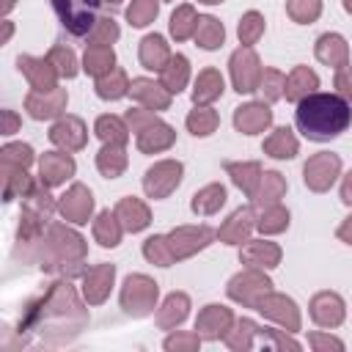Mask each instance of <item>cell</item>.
Masks as SVG:
<instances>
[{
    "mask_svg": "<svg viewBox=\"0 0 352 352\" xmlns=\"http://www.w3.org/2000/svg\"><path fill=\"white\" fill-rule=\"evenodd\" d=\"M267 124H270V110L261 104H248V107H239V113H236V126L248 135Z\"/></svg>",
    "mask_w": 352,
    "mask_h": 352,
    "instance_id": "5",
    "label": "cell"
},
{
    "mask_svg": "<svg viewBox=\"0 0 352 352\" xmlns=\"http://www.w3.org/2000/svg\"><path fill=\"white\" fill-rule=\"evenodd\" d=\"M223 198H226V190H223V187H217V184H214V187H206V190L201 192V198L192 201V209H195V212H198V209H201V212H212L214 206L223 204Z\"/></svg>",
    "mask_w": 352,
    "mask_h": 352,
    "instance_id": "14",
    "label": "cell"
},
{
    "mask_svg": "<svg viewBox=\"0 0 352 352\" xmlns=\"http://www.w3.org/2000/svg\"><path fill=\"white\" fill-rule=\"evenodd\" d=\"M72 170H74V165H72V160L63 157V154H47V157L41 160V176H47L50 184L60 182V179H63L66 173H72Z\"/></svg>",
    "mask_w": 352,
    "mask_h": 352,
    "instance_id": "6",
    "label": "cell"
},
{
    "mask_svg": "<svg viewBox=\"0 0 352 352\" xmlns=\"http://www.w3.org/2000/svg\"><path fill=\"white\" fill-rule=\"evenodd\" d=\"M187 124H190V129H192L195 135H209L212 126H214V116H212V113H192Z\"/></svg>",
    "mask_w": 352,
    "mask_h": 352,
    "instance_id": "21",
    "label": "cell"
},
{
    "mask_svg": "<svg viewBox=\"0 0 352 352\" xmlns=\"http://www.w3.org/2000/svg\"><path fill=\"white\" fill-rule=\"evenodd\" d=\"M110 63H113V52H110V50L91 47V50H88V55H85V69H88V72H94V74L104 72Z\"/></svg>",
    "mask_w": 352,
    "mask_h": 352,
    "instance_id": "15",
    "label": "cell"
},
{
    "mask_svg": "<svg viewBox=\"0 0 352 352\" xmlns=\"http://www.w3.org/2000/svg\"><path fill=\"white\" fill-rule=\"evenodd\" d=\"M74 198H77V192L72 190L69 195H63V204H60V206H63V214H69L72 220L82 223V217L91 212V195L82 190V192H80V201H74Z\"/></svg>",
    "mask_w": 352,
    "mask_h": 352,
    "instance_id": "7",
    "label": "cell"
},
{
    "mask_svg": "<svg viewBox=\"0 0 352 352\" xmlns=\"http://www.w3.org/2000/svg\"><path fill=\"white\" fill-rule=\"evenodd\" d=\"M60 22L74 33V36H82L94 28V16H96V6L99 0H52Z\"/></svg>",
    "mask_w": 352,
    "mask_h": 352,
    "instance_id": "2",
    "label": "cell"
},
{
    "mask_svg": "<svg viewBox=\"0 0 352 352\" xmlns=\"http://www.w3.org/2000/svg\"><path fill=\"white\" fill-rule=\"evenodd\" d=\"M338 88H341L344 96L352 99V72H341V74H338Z\"/></svg>",
    "mask_w": 352,
    "mask_h": 352,
    "instance_id": "24",
    "label": "cell"
},
{
    "mask_svg": "<svg viewBox=\"0 0 352 352\" xmlns=\"http://www.w3.org/2000/svg\"><path fill=\"white\" fill-rule=\"evenodd\" d=\"M231 69H234V82H236V91H253L256 88V55L250 50H239L231 60Z\"/></svg>",
    "mask_w": 352,
    "mask_h": 352,
    "instance_id": "3",
    "label": "cell"
},
{
    "mask_svg": "<svg viewBox=\"0 0 352 352\" xmlns=\"http://www.w3.org/2000/svg\"><path fill=\"white\" fill-rule=\"evenodd\" d=\"M344 6H346V8H349V11H352V0H346V3H344Z\"/></svg>",
    "mask_w": 352,
    "mask_h": 352,
    "instance_id": "27",
    "label": "cell"
},
{
    "mask_svg": "<svg viewBox=\"0 0 352 352\" xmlns=\"http://www.w3.org/2000/svg\"><path fill=\"white\" fill-rule=\"evenodd\" d=\"M316 88V77L308 72V69H297L289 80V91H286V99H297L300 94L305 91H314Z\"/></svg>",
    "mask_w": 352,
    "mask_h": 352,
    "instance_id": "10",
    "label": "cell"
},
{
    "mask_svg": "<svg viewBox=\"0 0 352 352\" xmlns=\"http://www.w3.org/2000/svg\"><path fill=\"white\" fill-rule=\"evenodd\" d=\"M96 129H99V135L107 140V138H116V140H124V129H121V124L116 121V118H99V124H96Z\"/></svg>",
    "mask_w": 352,
    "mask_h": 352,
    "instance_id": "22",
    "label": "cell"
},
{
    "mask_svg": "<svg viewBox=\"0 0 352 352\" xmlns=\"http://www.w3.org/2000/svg\"><path fill=\"white\" fill-rule=\"evenodd\" d=\"M220 91H223V80H220V74H214V72H204V74L198 77V88H195V102H206V99L217 96Z\"/></svg>",
    "mask_w": 352,
    "mask_h": 352,
    "instance_id": "9",
    "label": "cell"
},
{
    "mask_svg": "<svg viewBox=\"0 0 352 352\" xmlns=\"http://www.w3.org/2000/svg\"><path fill=\"white\" fill-rule=\"evenodd\" d=\"M173 63H176V69H168L165 72V82H168L170 91H179L184 85V77H187V60L182 55H176Z\"/></svg>",
    "mask_w": 352,
    "mask_h": 352,
    "instance_id": "18",
    "label": "cell"
},
{
    "mask_svg": "<svg viewBox=\"0 0 352 352\" xmlns=\"http://www.w3.org/2000/svg\"><path fill=\"white\" fill-rule=\"evenodd\" d=\"M267 148H270L272 157H292V154L297 151V143H294V138L289 135V129H278L275 138L267 140Z\"/></svg>",
    "mask_w": 352,
    "mask_h": 352,
    "instance_id": "12",
    "label": "cell"
},
{
    "mask_svg": "<svg viewBox=\"0 0 352 352\" xmlns=\"http://www.w3.org/2000/svg\"><path fill=\"white\" fill-rule=\"evenodd\" d=\"M344 201L346 204H352V173L346 176V182H344Z\"/></svg>",
    "mask_w": 352,
    "mask_h": 352,
    "instance_id": "25",
    "label": "cell"
},
{
    "mask_svg": "<svg viewBox=\"0 0 352 352\" xmlns=\"http://www.w3.org/2000/svg\"><path fill=\"white\" fill-rule=\"evenodd\" d=\"M341 236H346V239L352 242V217H349V223H346V226L341 228Z\"/></svg>",
    "mask_w": 352,
    "mask_h": 352,
    "instance_id": "26",
    "label": "cell"
},
{
    "mask_svg": "<svg viewBox=\"0 0 352 352\" xmlns=\"http://www.w3.org/2000/svg\"><path fill=\"white\" fill-rule=\"evenodd\" d=\"M124 88H126V85H124V77H121V74H116V80H113V82H110V80H102V82H99V96H104V99H107V96H110V99H116V96H121V94H124Z\"/></svg>",
    "mask_w": 352,
    "mask_h": 352,
    "instance_id": "23",
    "label": "cell"
},
{
    "mask_svg": "<svg viewBox=\"0 0 352 352\" xmlns=\"http://www.w3.org/2000/svg\"><path fill=\"white\" fill-rule=\"evenodd\" d=\"M204 3H220V0H204Z\"/></svg>",
    "mask_w": 352,
    "mask_h": 352,
    "instance_id": "28",
    "label": "cell"
},
{
    "mask_svg": "<svg viewBox=\"0 0 352 352\" xmlns=\"http://www.w3.org/2000/svg\"><path fill=\"white\" fill-rule=\"evenodd\" d=\"M198 41H201V47H206V50H212V47H217L220 41H223V28L212 19V16H204V19H198Z\"/></svg>",
    "mask_w": 352,
    "mask_h": 352,
    "instance_id": "8",
    "label": "cell"
},
{
    "mask_svg": "<svg viewBox=\"0 0 352 352\" xmlns=\"http://www.w3.org/2000/svg\"><path fill=\"white\" fill-rule=\"evenodd\" d=\"M126 16H129L132 25H148V19L157 16V3H154V0H135V3L129 6Z\"/></svg>",
    "mask_w": 352,
    "mask_h": 352,
    "instance_id": "13",
    "label": "cell"
},
{
    "mask_svg": "<svg viewBox=\"0 0 352 352\" xmlns=\"http://www.w3.org/2000/svg\"><path fill=\"white\" fill-rule=\"evenodd\" d=\"M336 55L344 58V41H341L338 36H322V38H319V58L333 63Z\"/></svg>",
    "mask_w": 352,
    "mask_h": 352,
    "instance_id": "17",
    "label": "cell"
},
{
    "mask_svg": "<svg viewBox=\"0 0 352 352\" xmlns=\"http://www.w3.org/2000/svg\"><path fill=\"white\" fill-rule=\"evenodd\" d=\"M352 121V107L336 94H311L297 104V126L311 140H330Z\"/></svg>",
    "mask_w": 352,
    "mask_h": 352,
    "instance_id": "1",
    "label": "cell"
},
{
    "mask_svg": "<svg viewBox=\"0 0 352 352\" xmlns=\"http://www.w3.org/2000/svg\"><path fill=\"white\" fill-rule=\"evenodd\" d=\"M258 30H261V16H258V14H253V11H250V14H248V16H245V22H242V25H239V38H242V41H248V44H250V41H253V38H256V36H258Z\"/></svg>",
    "mask_w": 352,
    "mask_h": 352,
    "instance_id": "20",
    "label": "cell"
},
{
    "mask_svg": "<svg viewBox=\"0 0 352 352\" xmlns=\"http://www.w3.org/2000/svg\"><path fill=\"white\" fill-rule=\"evenodd\" d=\"M165 55H168V52H165V44H162L160 36H148V38L143 41V63H146L148 69H160V63H162Z\"/></svg>",
    "mask_w": 352,
    "mask_h": 352,
    "instance_id": "11",
    "label": "cell"
},
{
    "mask_svg": "<svg viewBox=\"0 0 352 352\" xmlns=\"http://www.w3.org/2000/svg\"><path fill=\"white\" fill-rule=\"evenodd\" d=\"M338 170V160L324 154V157H316L305 165V182L316 190H324L330 182H333V173Z\"/></svg>",
    "mask_w": 352,
    "mask_h": 352,
    "instance_id": "4",
    "label": "cell"
},
{
    "mask_svg": "<svg viewBox=\"0 0 352 352\" xmlns=\"http://www.w3.org/2000/svg\"><path fill=\"white\" fill-rule=\"evenodd\" d=\"M118 214H129V217H132L129 226H126V228H132V231H138V228H143V226L148 223L146 209H143L140 204H135V201H124V204L118 206Z\"/></svg>",
    "mask_w": 352,
    "mask_h": 352,
    "instance_id": "16",
    "label": "cell"
},
{
    "mask_svg": "<svg viewBox=\"0 0 352 352\" xmlns=\"http://www.w3.org/2000/svg\"><path fill=\"white\" fill-rule=\"evenodd\" d=\"M187 19H192V11L184 6V8H179L176 14H173V19H170V30H173V36H179V38H184L187 33H190V22Z\"/></svg>",
    "mask_w": 352,
    "mask_h": 352,
    "instance_id": "19",
    "label": "cell"
}]
</instances>
